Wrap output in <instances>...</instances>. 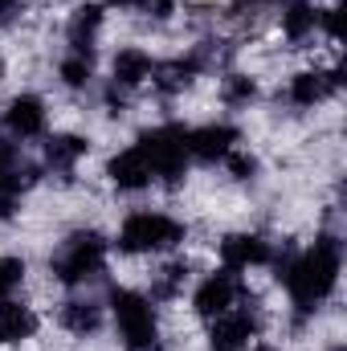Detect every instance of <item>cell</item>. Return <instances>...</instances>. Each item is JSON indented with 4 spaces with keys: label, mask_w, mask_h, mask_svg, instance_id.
Instances as JSON below:
<instances>
[{
    "label": "cell",
    "mask_w": 347,
    "mask_h": 351,
    "mask_svg": "<svg viewBox=\"0 0 347 351\" xmlns=\"http://www.w3.org/2000/svg\"><path fill=\"white\" fill-rule=\"evenodd\" d=\"M286 290L294 298V306L302 311H315L339 282V241L335 237H319L302 258L286 265Z\"/></svg>",
    "instance_id": "6da1fadb"
},
{
    "label": "cell",
    "mask_w": 347,
    "mask_h": 351,
    "mask_svg": "<svg viewBox=\"0 0 347 351\" xmlns=\"http://www.w3.org/2000/svg\"><path fill=\"white\" fill-rule=\"evenodd\" d=\"M102 265H106V241H102L94 229H82V233H70V237L62 241V250L53 254L49 269H53L58 282L78 286V282H86V278H98Z\"/></svg>",
    "instance_id": "7a4b0ae2"
},
{
    "label": "cell",
    "mask_w": 347,
    "mask_h": 351,
    "mask_svg": "<svg viewBox=\"0 0 347 351\" xmlns=\"http://www.w3.org/2000/svg\"><path fill=\"white\" fill-rule=\"evenodd\" d=\"M110 311H115L123 343L131 351H152L160 343V323H156L152 298H143L135 290H110Z\"/></svg>",
    "instance_id": "3957f363"
},
{
    "label": "cell",
    "mask_w": 347,
    "mask_h": 351,
    "mask_svg": "<svg viewBox=\"0 0 347 351\" xmlns=\"http://www.w3.org/2000/svg\"><path fill=\"white\" fill-rule=\"evenodd\" d=\"M184 241V225L164 213H131L119 229V250L123 254H160Z\"/></svg>",
    "instance_id": "277c9868"
},
{
    "label": "cell",
    "mask_w": 347,
    "mask_h": 351,
    "mask_svg": "<svg viewBox=\"0 0 347 351\" xmlns=\"http://www.w3.org/2000/svg\"><path fill=\"white\" fill-rule=\"evenodd\" d=\"M135 147L147 156L152 176H160V180H168V184H176L180 176L188 172V131H184V127H176V123L147 131Z\"/></svg>",
    "instance_id": "5b68a950"
},
{
    "label": "cell",
    "mask_w": 347,
    "mask_h": 351,
    "mask_svg": "<svg viewBox=\"0 0 347 351\" xmlns=\"http://www.w3.org/2000/svg\"><path fill=\"white\" fill-rule=\"evenodd\" d=\"M258 335V315L254 311H225L208 327V351H246Z\"/></svg>",
    "instance_id": "8992f818"
},
{
    "label": "cell",
    "mask_w": 347,
    "mask_h": 351,
    "mask_svg": "<svg viewBox=\"0 0 347 351\" xmlns=\"http://www.w3.org/2000/svg\"><path fill=\"white\" fill-rule=\"evenodd\" d=\"M233 302H237V278H233V269L204 278L196 286V294H192V306H196L200 319H217V315L233 311Z\"/></svg>",
    "instance_id": "52a82bcc"
},
{
    "label": "cell",
    "mask_w": 347,
    "mask_h": 351,
    "mask_svg": "<svg viewBox=\"0 0 347 351\" xmlns=\"http://www.w3.org/2000/svg\"><path fill=\"white\" fill-rule=\"evenodd\" d=\"M233 143H237V131H233L229 123H208V127L188 131V156H196V160H204V164L225 160V156L233 152Z\"/></svg>",
    "instance_id": "ba28073f"
},
{
    "label": "cell",
    "mask_w": 347,
    "mask_h": 351,
    "mask_svg": "<svg viewBox=\"0 0 347 351\" xmlns=\"http://www.w3.org/2000/svg\"><path fill=\"white\" fill-rule=\"evenodd\" d=\"M106 176H110V184L119 192H143L152 184V164H147V156L139 147H127L106 164Z\"/></svg>",
    "instance_id": "9c48e42d"
},
{
    "label": "cell",
    "mask_w": 347,
    "mask_h": 351,
    "mask_svg": "<svg viewBox=\"0 0 347 351\" xmlns=\"http://www.w3.org/2000/svg\"><path fill=\"white\" fill-rule=\"evenodd\" d=\"M4 123L16 139H37L45 131V102L37 94H16L4 110Z\"/></svg>",
    "instance_id": "30bf717a"
},
{
    "label": "cell",
    "mask_w": 347,
    "mask_h": 351,
    "mask_svg": "<svg viewBox=\"0 0 347 351\" xmlns=\"http://www.w3.org/2000/svg\"><path fill=\"white\" fill-rule=\"evenodd\" d=\"M221 262L225 269H250V265H265L270 262V245L254 237V233H233V237H225L221 241Z\"/></svg>",
    "instance_id": "8fae6325"
},
{
    "label": "cell",
    "mask_w": 347,
    "mask_h": 351,
    "mask_svg": "<svg viewBox=\"0 0 347 351\" xmlns=\"http://www.w3.org/2000/svg\"><path fill=\"white\" fill-rule=\"evenodd\" d=\"M335 90H339V74H335V70H302V74H294V82H290V98H294L298 106H319V102H327Z\"/></svg>",
    "instance_id": "7c38bea8"
},
{
    "label": "cell",
    "mask_w": 347,
    "mask_h": 351,
    "mask_svg": "<svg viewBox=\"0 0 347 351\" xmlns=\"http://www.w3.org/2000/svg\"><path fill=\"white\" fill-rule=\"evenodd\" d=\"M37 331V315L25 302L0 298V343H25Z\"/></svg>",
    "instance_id": "4fadbf2b"
},
{
    "label": "cell",
    "mask_w": 347,
    "mask_h": 351,
    "mask_svg": "<svg viewBox=\"0 0 347 351\" xmlns=\"http://www.w3.org/2000/svg\"><path fill=\"white\" fill-rule=\"evenodd\" d=\"M115 86H143L156 70V62L143 53V49H119L115 53Z\"/></svg>",
    "instance_id": "5bb4252c"
},
{
    "label": "cell",
    "mask_w": 347,
    "mask_h": 351,
    "mask_svg": "<svg viewBox=\"0 0 347 351\" xmlns=\"http://www.w3.org/2000/svg\"><path fill=\"white\" fill-rule=\"evenodd\" d=\"M196 74H200V62H196V58H172V62H160V66L152 70L156 86L164 90V94H176V90L192 86Z\"/></svg>",
    "instance_id": "9a60e30c"
},
{
    "label": "cell",
    "mask_w": 347,
    "mask_h": 351,
    "mask_svg": "<svg viewBox=\"0 0 347 351\" xmlns=\"http://www.w3.org/2000/svg\"><path fill=\"white\" fill-rule=\"evenodd\" d=\"M86 152H90V139H82V135H53V139L45 143V160H49V168H58V172H74V164H78Z\"/></svg>",
    "instance_id": "2e32d148"
},
{
    "label": "cell",
    "mask_w": 347,
    "mask_h": 351,
    "mask_svg": "<svg viewBox=\"0 0 347 351\" xmlns=\"http://www.w3.org/2000/svg\"><path fill=\"white\" fill-rule=\"evenodd\" d=\"M102 29V8L98 4H82L74 16H70V45H74V53H90L94 49V33Z\"/></svg>",
    "instance_id": "e0dca14e"
},
{
    "label": "cell",
    "mask_w": 347,
    "mask_h": 351,
    "mask_svg": "<svg viewBox=\"0 0 347 351\" xmlns=\"http://www.w3.org/2000/svg\"><path fill=\"white\" fill-rule=\"evenodd\" d=\"M98 323H102V306L90 302V298H70V302L62 306V327L74 331V335H90V331H98Z\"/></svg>",
    "instance_id": "ac0fdd59"
},
{
    "label": "cell",
    "mask_w": 347,
    "mask_h": 351,
    "mask_svg": "<svg viewBox=\"0 0 347 351\" xmlns=\"http://www.w3.org/2000/svg\"><path fill=\"white\" fill-rule=\"evenodd\" d=\"M282 33L290 41H302L307 33H315V8L307 0H286L282 4Z\"/></svg>",
    "instance_id": "d6986e66"
},
{
    "label": "cell",
    "mask_w": 347,
    "mask_h": 351,
    "mask_svg": "<svg viewBox=\"0 0 347 351\" xmlns=\"http://www.w3.org/2000/svg\"><path fill=\"white\" fill-rule=\"evenodd\" d=\"M221 98H225V106H250L258 98V82L246 78V74H229L225 86H221Z\"/></svg>",
    "instance_id": "ffe728a7"
},
{
    "label": "cell",
    "mask_w": 347,
    "mask_h": 351,
    "mask_svg": "<svg viewBox=\"0 0 347 351\" xmlns=\"http://www.w3.org/2000/svg\"><path fill=\"white\" fill-rule=\"evenodd\" d=\"M184 282H188V262L164 265V269H160V278H156V286H152V298H176Z\"/></svg>",
    "instance_id": "44dd1931"
},
{
    "label": "cell",
    "mask_w": 347,
    "mask_h": 351,
    "mask_svg": "<svg viewBox=\"0 0 347 351\" xmlns=\"http://www.w3.org/2000/svg\"><path fill=\"white\" fill-rule=\"evenodd\" d=\"M90 74H94V66H90V53H70V58H62V82L66 86H86Z\"/></svg>",
    "instance_id": "7402d4cb"
},
{
    "label": "cell",
    "mask_w": 347,
    "mask_h": 351,
    "mask_svg": "<svg viewBox=\"0 0 347 351\" xmlns=\"http://www.w3.org/2000/svg\"><path fill=\"white\" fill-rule=\"evenodd\" d=\"M25 278V262L21 258H0V298H8Z\"/></svg>",
    "instance_id": "603a6c76"
},
{
    "label": "cell",
    "mask_w": 347,
    "mask_h": 351,
    "mask_svg": "<svg viewBox=\"0 0 347 351\" xmlns=\"http://www.w3.org/2000/svg\"><path fill=\"white\" fill-rule=\"evenodd\" d=\"M225 160H229V172L237 176V180H254V172H258V160L246 156V152H229Z\"/></svg>",
    "instance_id": "cb8c5ba5"
},
{
    "label": "cell",
    "mask_w": 347,
    "mask_h": 351,
    "mask_svg": "<svg viewBox=\"0 0 347 351\" xmlns=\"http://www.w3.org/2000/svg\"><path fill=\"white\" fill-rule=\"evenodd\" d=\"M319 21H323V29H327V37H335V33H339V25H335V8H327V12H319Z\"/></svg>",
    "instance_id": "d4e9b609"
},
{
    "label": "cell",
    "mask_w": 347,
    "mask_h": 351,
    "mask_svg": "<svg viewBox=\"0 0 347 351\" xmlns=\"http://www.w3.org/2000/svg\"><path fill=\"white\" fill-rule=\"evenodd\" d=\"M147 8H156V16H172V0H147Z\"/></svg>",
    "instance_id": "484cf974"
},
{
    "label": "cell",
    "mask_w": 347,
    "mask_h": 351,
    "mask_svg": "<svg viewBox=\"0 0 347 351\" xmlns=\"http://www.w3.org/2000/svg\"><path fill=\"white\" fill-rule=\"evenodd\" d=\"M106 4H115V8H147V0H106Z\"/></svg>",
    "instance_id": "4316f807"
},
{
    "label": "cell",
    "mask_w": 347,
    "mask_h": 351,
    "mask_svg": "<svg viewBox=\"0 0 347 351\" xmlns=\"http://www.w3.org/2000/svg\"><path fill=\"white\" fill-rule=\"evenodd\" d=\"M12 8H16V0H0V21H4V16H8Z\"/></svg>",
    "instance_id": "83f0119b"
},
{
    "label": "cell",
    "mask_w": 347,
    "mask_h": 351,
    "mask_svg": "<svg viewBox=\"0 0 347 351\" xmlns=\"http://www.w3.org/2000/svg\"><path fill=\"white\" fill-rule=\"evenodd\" d=\"M254 351H278V348H274V343H258Z\"/></svg>",
    "instance_id": "f1b7e54d"
},
{
    "label": "cell",
    "mask_w": 347,
    "mask_h": 351,
    "mask_svg": "<svg viewBox=\"0 0 347 351\" xmlns=\"http://www.w3.org/2000/svg\"><path fill=\"white\" fill-rule=\"evenodd\" d=\"M265 4H278V0H265Z\"/></svg>",
    "instance_id": "f546056e"
},
{
    "label": "cell",
    "mask_w": 347,
    "mask_h": 351,
    "mask_svg": "<svg viewBox=\"0 0 347 351\" xmlns=\"http://www.w3.org/2000/svg\"><path fill=\"white\" fill-rule=\"evenodd\" d=\"M335 351H344V348H335Z\"/></svg>",
    "instance_id": "4dcf8cb0"
}]
</instances>
